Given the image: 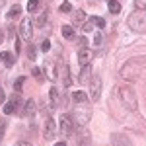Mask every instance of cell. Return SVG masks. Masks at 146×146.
Masks as SVG:
<instances>
[{
  "mask_svg": "<svg viewBox=\"0 0 146 146\" xmlns=\"http://www.w3.org/2000/svg\"><path fill=\"white\" fill-rule=\"evenodd\" d=\"M37 6H39V0H29V2H27V12L33 14V12L37 10Z\"/></svg>",
  "mask_w": 146,
  "mask_h": 146,
  "instance_id": "cell-23",
  "label": "cell"
},
{
  "mask_svg": "<svg viewBox=\"0 0 146 146\" xmlns=\"http://www.w3.org/2000/svg\"><path fill=\"white\" fill-rule=\"evenodd\" d=\"M20 14H22V8H20V4H16V6H12V8H10L8 18H10V20H14V18H18Z\"/></svg>",
  "mask_w": 146,
  "mask_h": 146,
  "instance_id": "cell-22",
  "label": "cell"
},
{
  "mask_svg": "<svg viewBox=\"0 0 146 146\" xmlns=\"http://www.w3.org/2000/svg\"><path fill=\"white\" fill-rule=\"evenodd\" d=\"M90 98L94 101H98L101 98V78L100 76H94L90 80Z\"/></svg>",
  "mask_w": 146,
  "mask_h": 146,
  "instance_id": "cell-8",
  "label": "cell"
},
{
  "mask_svg": "<svg viewBox=\"0 0 146 146\" xmlns=\"http://www.w3.org/2000/svg\"><path fill=\"white\" fill-rule=\"evenodd\" d=\"M58 10L62 12V14H64V12H72V4H70V2H62Z\"/></svg>",
  "mask_w": 146,
  "mask_h": 146,
  "instance_id": "cell-26",
  "label": "cell"
},
{
  "mask_svg": "<svg viewBox=\"0 0 146 146\" xmlns=\"http://www.w3.org/2000/svg\"><path fill=\"white\" fill-rule=\"evenodd\" d=\"M22 86H23V78L20 76V78H18L16 82H14V90H16L18 94H20V92H22Z\"/></svg>",
  "mask_w": 146,
  "mask_h": 146,
  "instance_id": "cell-25",
  "label": "cell"
},
{
  "mask_svg": "<svg viewBox=\"0 0 146 146\" xmlns=\"http://www.w3.org/2000/svg\"><path fill=\"white\" fill-rule=\"evenodd\" d=\"M129 27L133 29V31H136V33H144L146 31V14L144 10L140 12H135V14H131L129 16Z\"/></svg>",
  "mask_w": 146,
  "mask_h": 146,
  "instance_id": "cell-1",
  "label": "cell"
},
{
  "mask_svg": "<svg viewBox=\"0 0 146 146\" xmlns=\"http://www.w3.org/2000/svg\"><path fill=\"white\" fill-rule=\"evenodd\" d=\"M90 80H92V66H90V64H86V66H82V70H80L78 82H80V84H88Z\"/></svg>",
  "mask_w": 146,
  "mask_h": 146,
  "instance_id": "cell-13",
  "label": "cell"
},
{
  "mask_svg": "<svg viewBox=\"0 0 146 146\" xmlns=\"http://www.w3.org/2000/svg\"><path fill=\"white\" fill-rule=\"evenodd\" d=\"M138 74H140V64H138L136 60L127 62V66H123V70H121V76H123L125 80H136Z\"/></svg>",
  "mask_w": 146,
  "mask_h": 146,
  "instance_id": "cell-3",
  "label": "cell"
},
{
  "mask_svg": "<svg viewBox=\"0 0 146 146\" xmlns=\"http://www.w3.org/2000/svg\"><path fill=\"white\" fill-rule=\"evenodd\" d=\"M58 125H60V133H62V136L72 135V133H74V129L78 127L70 115H62V117H60V121H58Z\"/></svg>",
  "mask_w": 146,
  "mask_h": 146,
  "instance_id": "cell-4",
  "label": "cell"
},
{
  "mask_svg": "<svg viewBox=\"0 0 146 146\" xmlns=\"http://www.w3.org/2000/svg\"><path fill=\"white\" fill-rule=\"evenodd\" d=\"M0 62H4V66L10 68L12 64H14V55L8 53V51H2V53H0Z\"/></svg>",
  "mask_w": 146,
  "mask_h": 146,
  "instance_id": "cell-16",
  "label": "cell"
},
{
  "mask_svg": "<svg viewBox=\"0 0 146 146\" xmlns=\"http://www.w3.org/2000/svg\"><path fill=\"white\" fill-rule=\"evenodd\" d=\"M4 133H6V123H4V121H0V140H2Z\"/></svg>",
  "mask_w": 146,
  "mask_h": 146,
  "instance_id": "cell-30",
  "label": "cell"
},
{
  "mask_svg": "<svg viewBox=\"0 0 146 146\" xmlns=\"http://www.w3.org/2000/svg\"><path fill=\"white\" fill-rule=\"evenodd\" d=\"M92 25H94V22H92V23H86V25H84V31H92Z\"/></svg>",
  "mask_w": 146,
  "mask_h": 146,
  "instance_id": "cell-36",
  "label": "cell"
},
{
  "mask_svg": "<svg viewBox=\"0 0 146 146\" xmlns=\"http://www.w3.org/2000/svg\"><path fill=\"white\" fill-rule=\"evenodd\" d=\"M49 49H51V41H49V39H45V41H43V45H41V51H49Z\"/></svg>",
  "mask_w": 146,
  "mask_h": 146,
  "instance_id": "cell-29",
  "label": "cell"
},
{
  "mask_svg": "<svg viewBox=\"0 0 146 146\" xmlns=\"http://www.w3.org/2000/svg\"><path fill=\"white\" fill-rule=\"evenodd\" d=\"M47 14H49L47 10H43L41 14H37V18H35V25H37V27H43V25H45V22H47Z\"/></svg>",
  "mask_w": 146,
  "mask_h": 146,
  "instance_id": "cell-19",
  "label": "cell"
},
{
  "mask_svg": "<svg viewBox=\"0 0 146 146\" xmlns=\"http://www.w3.org/2000/svg\"><path fill=\"white\" fill-rule=\"evenodd\" d=\"M14 49H16V53H20L22 51V43H20V39L16 37V43H14Z\"/></svg>",
  "mask_w": 146,
  "mask_h": 146,
  "instance_id": "cell-31",
  "label": "cell"
},
{
  "mask_svg": "<svg viewBox=\"0 0 146 146\" xmlns=\"http://www.w3.org/2000/svg\"><path fill=\"white\" fill-rule=\"evenodd\" d=\"M60 80H62L64 88H68V86L72 84V78H70V68H68L66 64H62V66H60Z\"/></svg>",
  "mask_w": 146,
  "mask_h": 146,
  "instance_id": "cell-14",
  "label": "cell"
},
{
  "mask_svg": "<svg viewBox=\"0 0 146 146\" xmlns=\"http://www.w3.org/2000/svg\"><path fill=\"white\" fill-rule=\"evenodd\" d=\"M72 22H74V25L84 23V22H86V12H84V10H74V12H72Z\"/></svg>",
  "mask_w": 146,
  "mask_h": 146,
  "instance_id": "cell-15",
  "label": "cell"
},
{
  "mask_svg": "<svg viewBox=\"0 0 146 146\" xmlns=\"http://www.w3.org/2000/svg\"><path fill=\"white\" fill-rule=\"evenodd\" d=\"M135 4L138 10H146V0H135Z\"/></svg>",
  "mask_w": 146,
  "mask_h": 146,
  "instance_id": "cell-28",
  "label": "cell"
},
{
  "mask_svg": "<svg viewBox=\"0 0 146 146\" xmlns=\"http://www.w3.org/2000/svg\"><path fill=\"white\" fill-rule=\"evenodd\" d=\"M107 8H109L111 14H119L121 12V4H119V0H109L107 2Z\"/></svg>",
  "mask_w": 146,
  "mask_h": 146,
  "instance_id": "cell-20",
  "label": "cell"
},
{
  "mask_svg": "<svg viewBox=\"0 0 146 146\" xmlns=\"http://www.w3.org/2000/svg\"><path fill=\"white\" fill-rule=\"evenodd\" d=\"M62 37L64 39H74V29H72V25H62Z\"/></svg>",
  "mask_w": 146,
  "mask_h": 146,
  "instance_id": "cell-21",
  "label": "cell"
},
{
  "mask_svg": "<svg viewBox=\"0 0 146 146\" xmlns=\"http://www.w3.org/2000/svg\"><path fill=\"white\" fill-rule=\"evenodd\" d=\"M27 55H29V58H35V56H37V51H35L33 47H29V51H27Z\"/></svg>",
  "mask_w": 146,
  "mask_h": 146,
  "instance_id": "cell-32",
  "label": "cell"
},
{
  "mask_svg": "<svg viewBox=\"0 0 146 146\" xmlns=\"http://www.w3.org/2000/svg\"><path fill=\"white\" fill-rule=\"evenodd\" d=\"M20 37L25 41H31L33 39V22L31 18H23L22 25H20Z\"/></svg>",
  "mask_w": 146,
  "mask_h": 146,
  "instance_id": "cell-5",
  "label": "cell"
},
{
  "mask_svg": "<svg viewBox=\"0 0 146 146\" xmlns=\"http://www.w3.org/2000/svg\"><path fill=\"white\" fill-rule=\"evenodd\" d=\"M16 107L20 109V94H18V92L14 94V98H12L10 101H6V103H4V107H2V111L6 113V115H12V113L16 111Z\"/></svg>",
  "mask_w": 146,
  "mask_h": 146,
  "instance_id": "cell-9",
  "label": "cell"
},
{
  "mask_svg": "<svg viewBox=\"0 0 146 146\" xmlns=\"http://www.w3.org/2000/svg\"><path fill=\"white\" fill-rule=\"evenodd\" d=\"M31 74H33L35 78H39V80H41V70H39V68H33V70H31Z\"/></svg>",
  "mask_w": 146,
  "mask_h": 146,
  "instance_id": "cell-33",
  "label": "cell"
},
{
  "mask_svg": "<svg viewBox=\"0 0 146 146\" xmlns=\"http://www.w3.org/2000/svg\"><path fill=\"white\" fill-rule=\"evenodd\" d=\"M101 43V33H96V37H94V45H100Z\"/></svg>",
  "mask_w": 146,
  "mask_h": 146,
  "instance_id": "cell-34",
  "label": "cell"
},
{
  "mask_svg": "<svg viewBox=\"0 0 146 146\" xmlns=\"http://www.w3.org/2000/svg\"><path fill=\"white\" fill-rule=\"evenodd\" d=\"M4 39H6V37H4V33H2V29H0V45L4 43Z\"/></svg>",
  "mask_w": 146,
  "mask_h": 146,
  "instance_id": "cell-37",
  "label": "cell"
},
{
  "mask_svg": "<svg viewBox=\"0 0 146 146\" xmlns=\"http://www.w3.org/2000/svg\"><path fill=\"white\" fill-rule=\"evenodd\" d=\"M45 74H47V78H49V80H53V82H55V80L58 78L55 62H53V60H49V58L45 60Z\"/></svg>",
  "mask_w": 146,
  "mask_h": 146,
  "instance_id": "cell-12",
  "label": "cell"
},
{
  "mask_svg": "<svg viewBox=\"0 0 146 146\" xmlns=\"http://www.w3.org/2000/svg\"><path fill=\"white\" fill-rule=\"evenodd\" d=\"M58 96H60V94H58V88L53 86V88L49 90V98H51V105H53V107L58 105Z\"/></svg>",
  "mask_w": 146,
  "mask_h": 146,
  "instance_id": "cell-17",
  "label": "cell"
},
{
  "mask_svg": "<svg viewBox=\"0 0 146 146\" xmlns=\"http://www.w3.org/2000/svg\"><path fill=\"white\" fill-rule=\"evenodd\" d=\"M35 109H37L35 101H33V100H27V101H25V105H23V111H22V115L25 117V119H31V117H33L35 113H37Z\"/></svg>",
  "mask_w": 146,
  "mask_h": 146,
  "instance_id": "cell-11",
  "label": "cell"
},
{
  "mask_svg": "<svg viewBox=\"0 0 146 146\" xmlns=\"http://www.w3.org/2000/svg\"><path fill=\"white\" fill-rule=\"evenodd\" d=\"M92 58H94V51H90L88 47H86V49H80V53H78V62L82 64V66L90 64Z\"/></svg>",
  "mask_w": 146,
  "mask_h": 146,
  "instance_id": "cell-10",
  "label": "cell"
},
{
  "mask_svg": "<svg viewBox=\"0 0 146 146\" xmlns=\"http://www.w3.org/2000/svg\"><path fill=\"white\" fill-rule=\"evenodd\" d=\"M72 100L76 101V103H86V100H88V96L84 94L82 90H76L74 94H72Z\"/></svg>",
  "mask_w": 146,
  "mask_h": 146,
  "instance_id": "cell-18",
  "label": "cell"
},
{
  "mask_svg": "<svg viewBox=\"0 0 146 146\" xmlns=\"http://www.w3.org/2000/svg\"><path fill=\"white\" fill-rule=\"evenodd\" d=\"M55 133H56V125L51 117H47L43 123V138L45 140H55Z\"/></svg>",
  "mask_w": 146,
  "mask_h": 146,
  "instance_id": "cell-7",
  "label": "cell"
},
{
  "mask_svg": "<svg viewBox=\"0 0 146 146\" xmlns=\"http://www.w3.org/2000/svg\"><path fill=\"white\" fill-rule=\"evenodd\" d=\"M74 115H76V125H78V127H84V125L90 121L92 111H90V107H88V105H84V103H82V109L78 107V109L74 111Z\"/></svg>",
  "mask_w": 146,
  "mask_h": 146,
  "instance_id": "cell-6",
  "label": "cell"
},
{
  "mask_svg": "<svg viewBox=\"0 0 146 146\" xmlns=\"http://www.w3.org/2000/svg\"><path fill=\"white\" fill-rule=\"evenodd\" d=\"M78 47H80V49H86V47H88V39H86L84 35L78 39Z\"/></svg>",
  "mask_w": 146,
  "mask_h": 146,
  "instance_id": "cell-27",
  "label": "cell"
},
{
  "mask_svg": "<svg viewBox=\"0 0 146 146\" xmlns=\"http://www.w3.org/2000/svg\"><path fill=\"white\" fill-rule=\"evenodd\" d=\"M92 22L96 23L100 29H103V27H105V20H103V18H96V16H94V18H92Z\"/></svg>",
  "mask_w": 146,
  "mask_h": 146,
  "instance_id": "cell-24",
  "label": "cell"
},
{
  "mask_svg": "<svg viewBox=\"0 0 146 146\" xmlns=\"http://www.w3.org/2000/svg\"><path fill=\"white\" fill-rule=\"evenodd\" d=\"M117 94H119V98H121V101H123L125 105L129 107V109H133L135 111L136 109V96L135 92L131 90V88H127V86H121V88H117Z\"/></svg>",
  "mask_w": 146,
  "mask_h": 146,
  "instance_id": "cell-2",
  "label": "cell"
},
{
  "mask_svg": "<svg viewBox=\"0 0 146 146\" xmlns=\"http://www.w3.org/2000/svg\"><path fill=\"white\" fill-rule=\"evenodd\" d=\"M18 146H31V144H29V142H25V140H23V142H18Z\"/></svg>",
  "mask_w": 146,
  "mask_h": 146,
  "instance_id": "cell-38",
  "label": "cell"
},
{
  "mask_svg": "<svg viewBox=\"0 0 146 146\" xmlns=\"http://www.w3.org/2000/svg\"><path fill=\"white\" fill-rule=\"evenodd\" d=\"M4 101H6V94H4L2 86H0V103H4Z\"/></svg>",
  "mask_w": 146,
  "mask_h": 146,
  "instance_id": "cell-35",
  "label": "cell"
},
{
  "mask_svg": "<svg viewBox=\"0 0 146 146\" xmlns=\"http://www.w3.org/2000/svg\"><path fill=\"white\" fill-rule=\"evenodd\" d=\"M55 146H66V142H62V140H60V142H56Z\"/></svg>",
  "mask_w": 146,
  "mask_h": 146,
  "instance_id": "cell-39",
  "label": "cell"
}]
</instances>
